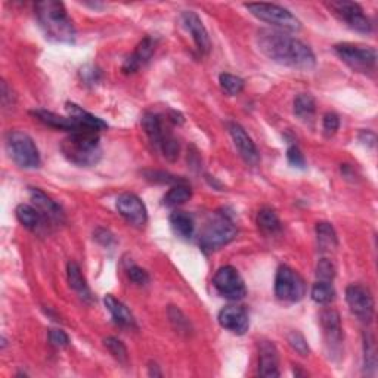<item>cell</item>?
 <instances>
[{
    "instance_id": "60d3db41",
    "label": "cell",
    "mask_w": 378,
    "mask_h": 378,
    "mask_svg": "<svg viewBox=\"0 0 378 378\" xmlns=\"http://www.w3.org/2000/svg\"><path fill=\"white\" fill-rule=\"evenodd\" d=\"M338 127H340V118H338L337 114L334 113H328L324 117V133L330 137L333 135H335V132L338 131Z\"/></svg>"
},
{
    "instance_id": "ba28073f",
    "label": "cell",
    "mask_w": 378,
    "mask_h": 378,
    "mask_svg": "<svg viewBox=\"0 0 378 378\" xmlns=\"http://www.w3.org/2000/svg\"><path fill=\"white\" fill-rule=\"evenodd\" d=\"M334 51L340 56L342 61L355 69V71L368 73L375 68L377 52L373 47L357 46L352 43H340L335 45Z\"/></svg>"
},
{
    "instance_id": "603a6c76",
    "label": "cell",
    "mask_w": 378,
    "mask_h": 378,
    "mask_svg": "<svg viewBox=\"0 0 378 378\" xmlns=\"http://www.w3.org/2000/svg\"><path fill=\"white\" fill-rule=\"evenodd\" d=\"M67 278H68V284L69 287L73 288V290L77 293V296L82 298L85 302H92V291L91 288H89L85 276L82 274L80 266H78L76 262H68L67 265Z\"/></svg>"
},
{
    "instance_id": "e0dca14e",
    "label": "cell",
    "mask_w": 378,
    "mask_h": 378,
    "mask_svg": "<svg viewBox=\"0 0 378 378\" xmlns=\"http://www.w3.org/2000/svg\"><path fill=\"white\" fill-rule=\"evenodd\" d=\"M30 198L37 208L38 212L42 213L43 219H47L51 222H61L64 213L52 198H49L43 191L38 188H30Z\"/></svg>"
},
{
    "instance_id": "8d00e7d4",
    "label": "cell",
    "mask_w": 378,
    "mask_h": 378,
    "mask_svg": "<svg viewBox=\"0 0 378 378\" xmlns=\"http://www.w3.org/2000/svg\"><path fill=\"white\" fill-rule=\"evenodd\" d=\"M287 340H288V344H290L298 355H302V356L309 355V352H311L309 344H307L306 338L302 333L291 331L287 335Z\"/></svg>"
},
{
    "instance_id": "277c9868",
    "label": "cell",
    "mask_w": 378,
    "mask_h": 378,
    "mask_svg": "<svg viewBox=\"0 0 378 378\" xmlns=\"http://www.w3.org/2000/svg\"><path fill=\"white\" fill-rule=\"evenodd\" d=\"M236 236V226L232 219L225 213H216L207 222L200 236V247L205 253H212L230 244Z\"/></svg>"
},
{
    "instance_id": "d590c367",
    "label": "cell",
    "mask_w": 378,
    "mask_h": 378,
    "mask_svg": "<svg viewBox=\"0 0 378 378\" xmlns=\"http://www.w3.org/2000/svg\"><path fill=\"white\" fill-rule=\"evenodd\" d=\"M168 318H170V322L179 333H189V330H191V324H189L186 316L176 306L168 307Z\"/></svg>"
},
{
    "instance_id": "9c48e42d",
    "label": "cell",
    "mask_w": 378,
    "mask_h": 378,
    "mask_svg": "<svg viewBox=\"0 0 378 378\" xmlns=\"http://www.w3.org/2000/svg\"><path fill=\"white\" fill-rule=\"evenodd\" d=\"M216 291L227 300H241L247 294L243 276L234 266H222L213 278Z\"/></svg>"
},
{
    "instance_id": "5b68a950",
    "label": "cell",
    "mask_w": 378,
    "mask_h": 378,
    "mask_svg": "<svg viewBox=\"0 0 378 378\" xmlns=\"http://www.w3.org/2000/svg\"><path fill=\"white\" fill-rule=\"evenodd\" d=\"M6 149L16 166L23 168H37L41 166V154L33 137L21 131H12L6 135Z\"/></svg>"
},
{
    "instance_id": "cb8c5ba5",
    "label": "cell",
    "mask_w": 378,
    "mask_h": 378,
    "mask_svg": "<svg viewBox=\"0 0 378 378\" xmlns=\"http://www.w3.org/2000/svg\"><path fill=\"white\" fill-rule=\"evenodd\" d=\"M141 124H142L145 135L148 136L149 141H151V144L155 145L157 148H160L166 135H167L163 131V124H162L160 117H158L157 114H153V113H146L142 117Z\"/></svg>"
},
{
    "instance_id": "30bf717a",
    "label": "cell",
    "mask_w": 378,
    "mask_h": 378,
    "mask_svg": "<svg viewBox=\"0 0 378 378\" xmlns=\"http://www.w3.org/2000/svg\"><path fill=\"white\" fill-rule=\"evenodd\" d=\"M346 302L357 320L370 324L374 318V298L365 287L352 284L346 288Z\"/></svg>"
},
{
    "instance_id": "6da1fadb",
    "label": "cell",
    "mask_w": 378,
    "mask_h": 378,
    "mask_svg": "<svg viewBox=\"0 0 378 378\" xmlns=\"http://www.w3.org/2000/svg\"><path fill=\"white\" fill-rule=\"evenodd\" d=\"M256 41L258 51L276 64L302 71H311L316 65L315 54L309 46L280 30H260Z\"/></svg>"
},
{
    "instance_id": "d6a6232c",
    "label": "cell",
    "mask_w": 378,
    "mask_h": 378,
    "mask_svg": "<svg viewBox=\"0 0 378 378\" xmlns=\"http://www.w3.org/2000/svg\"><path fill=\"white\" fill-rule=\"evenodd\" d=\"M364 368L365 371H370V373H374L377 368L375 342L371 334L364 335Z\"/></svg>"
},
{
    "instance_id": "4316f807",
    "label": "cell",
    "mask_w": 378,
    "mask_h": 378,
    "mask_svg": "<svg viewBox=\"0 0 378 378\" xmlns=\"http://www.w3.org/2000/svg\"><path fill=\"white\" fill-rule=\"evenodd\" d=\"M191 197H192L191 186H188L184 182L176 184L175 186L168 189L167 194L163 197V204L166 207H177L191 200Z\"/></svg>"
},
{
    "instance_id": "ab89813d",
    "label": "cell",
    "mask_w": 378,
    "mask_h": 378,
    "mask_svg": "<svg viewBox=\"0 0 378 378\" xmlns=\"http://www.w3.org/2000/svg\"><path fill=\"white\" fill-rule=\"evenodd\" d=\"M49 342H51L52 346L58 347V349H64V347L69 344V337L65 331L54 328V330L49 331Z\"/></svg>"
},
{
    "instance_id": "f35d334b",
    "label": "cell",
    "mask_w": 378,
    "mask_h": 378,
    "mask_svg": "<svg viewBox=\"0 0 378 378\" xmlns=\"http://www.w3.org/2000/svg\"><path fill=\"white\" fill-rule=\"evenodd\" d=\"M287 160L296 168H306V160L303 153L298 149V146L291 145L287 149Z\"/></svg>"
},
{
    "instance_id": "74e56055",
    "label": "cell",
    "mask_w": 378,
    "mask_h": 378,
    "mask_svg": "<svg viewBox=\"0 0 378 378\" xmlns=\"http://www.w3.org/2000/svg\"><path fill=\"white\" fill-rule=\"evenodd\" d=\"M160 149L168 162H175L179 157V144L172 135H166Z\"/></svg>"
},
{
    "instance_id": "ee69618b",
    "label": "cell",
    "mask_w": 378,
    "mask_h": 378,
    "mask_svg": "<svg viewBox=\"0 0 378 378\" xmlns=\"http://www.w3.org/2000/svg\"><path fill=\"white\" fill-rule=\"evenodd\" d=\"M93 238L99 244H102L104 247H111L115 243L114 235L109 231H107V230H102V227H99V230L95 231Z\"/></svg>"
},
{
    "instance_id": "d6986e66",
    "label": "cell",
    "mask_w": 378,
    "mask_h": 378,
    "mask_svg": "<svg viewBox=\"0 0 378 378\" xmlns=\"http://www.w3.org/2000/svg\"><path fill=\"white\" fill-rule=\"evenodd\" d=\"M32 114L34 117H37L38 122H42L43 124H46L49 127L59 129V131H67L69 133L85 131V129L69 115L63 117V115H58L52 111H46V109H34V111H32ZM89 132H91V131H89Z\"/></svg>"
},
{
    "instance_id": "ac0fdd59",
    "label": "cell",
    "mask_w": 378,
    "mask_h": 378,
    "mask_svg": "<svg viewBox=\"0 0 378 378\" xmlns=\"http://www.w3.org/2000/svg\"><path fill=\"white\" fill-rule=\"evenodd\" d=\"M280 357L272 342L260 343V359H258V374L266 378L280 377Z\"/></svg>"
},
{
    "instance_id": "f6af8a7d",
    "label": "cell",
    "mask_w": 378,
    "mask_h": 378,
    "mask_svg": "<svg viewBox=\"0 0 378 378\" xmlns=\"http://www.w3.org/2000/svg\"><path fill=\"white\" fill-rule=\"evenodd\" d=\"M149 375H154V377H162V373L158 371V366L155 364L151 362V365H149Z\"/></svg>"
},
{
    "instance_id": "f546056e",
    "label": "cell",
    "mask_w": 378,
    "mask_h": 378,
    "mask_svg": "<svg viewBox=\"0 0 378 378\" xmlns=\"http://www.w3.org/2000/svg\"><path fill=\"white\" fill-rule=\"evenodd\" d=\"M316 236H318V244H320L321 250H333L337 247V234L331 223L321 222L316 225Z\"/></svg>"
},
{
    "instance_id": "e575fe53",
    "label": "cell",
    "mask_w": 378,
    "mask_h": 378,
    "mask_svg": "<svg viewBox=\"0 0 378 378\" xmlns=\"http://www.w3.org/2000/svg\"><path fill=\"white\" fill-rule=\"evenodd\" d=\"M335 276V267L331 260L328 258H321L316 265V280L322 282H333Z\"/></svg>"
},
{
    "instance_id": "5bb4252c",
    "label": "cell",
    "mask_w": 378,
    "mask_h": 378,
    "mask_svg": "<svg viewBox=\"0 0 378 378\" xmlns=\"http://www.w3.org/2000/svg\"><path fill=\"white\" fill-rule=\"evenodd\" d=\"M219 324L227 331L243 335L250 328V316L241 306H226L219 312Z\"/></svg>"
},
{
    "instance_id": "7402d4cb",
    "label": "cell",
    "mask_w": 378,
    "mask_h": 378,
    "mask_svg": "<svg viewBox=\"0 0 378 378\" xmlns=\"http://www.w3.org/2000/svg\"><path fill=\"white\" fill-rule=\"evenodd\" d=\"M104 303H105V307L108 309V312L111 313L113 320L117 325L124 326V328H135L136 326L132 312L127 309V306L124 303L117 300L113 294H107L104 297Z\"/></svg>"
},
{
    "instance_id": "8992f818",
    "label": "cell",
    "mask_w": 378,
    "mask_h": 378,
    "mask_svg": "<svg viewBox=\"0 0 378 378\" xmlns=\"http://www.w3.org/2000/svg\"><path fill=\"white\" fill-rule=\"evenodd\" d=\"M248 12L263 23L271 24L282 32H298L302 28L300 19L296 18L288 9L274 3H245Z\"/></svg>"
},
{
    "instance_id": "83f0119b",
    "label": "cell",
    "mask_w": 378,
    "mask_h": 378,
    "mask_svg": "<svg viewBox=\"0 0 378 378\" xmlns=\"http://www.w3.org/2000/svg\"><path fill=\"white\" fill-rule=\"evenodd\" d=\"M257 225L265 234H269V235H274L281 231L280 217H278L275 210H272L269 207H265L257 213Z\"/></svg>"
},
{
    "instance_id": "836d02e7",
    "label": "cell",
    "mask_w": 378,
    "mask_h": 378,
    "mask_svg": "<svg viewBox=\"0 0 378 378\" xmlns=\"http://www.w3.org/2000/svg\"><path fill=\"white\" fill-rule=\"evenodd\" d=\"M104 346L107 347L108 352L113 355L114 359H117L120 364H127L129 353L122 340H118L115 337H107L104 340Z\"/></svg>"
},
{
    "instance_id": "8fae6325",
    "label": "cell",
    "mask_w": 378,
    "mask_h": 378,
    "mask_svg": "<svg viewBox=\"0 0 378 378\" xmlns=\"http://www.w3.org/2000/svg\"><path fill=\"white\" fill-rule=\"evenodd\" d=\"M330 9H333V12L344 21L347 25H349L352 30L357 33H364L368 34L371 33L373 24L364 14V9L355 3V2H331Z\"/></svg>"
},
{
    "instance_id": "52a82bcc",
    "label": "cell",
    "mask_w": 378,
    "mask_h": 378,
    "mask_svg": "<svg viewBox=\"0 0 378 378\" xmlns=\"http://www.w3.org/2000/svg\"><path fill=\"white\" fill-rule=\"evenodd\" d=\"M275 296L285 303H297L306 296L303 278L290 266H280L275 276Z\"/></svg>"
},
{
    "instance_id": "2e32d148",
    "label": "cell",
    "mask_w": 378,
    "mask_h": 378,
    "mask_svg": "<svg viewBox=\"0 0 378 378\" xmlns=\"http://www.w3.org/2000/svg\"><path fill=\"white\" fill-rule=\"evenodd\" d=\"M227 127H230V133L234 141V145L238 149L240 155L243 157V160L247 164L256 166L258 160H260V155H258V151L253 142V139L248 136V133L244 131V127L238 123H230Z\"/></svg>"
},
{
    "instance_id": "7bdbcfd3",
    "label": "cell",
    "mask_w": 378,
    "mask_h": 378,
    "mask_svg": "<svg viewBox=\"0 0 378 378\" xmlns=\"http://www.w3.org/2000/svg\"><path fill=\"white\" fill-rule=\"evenodd\" d=\"M80 76L86 85H95L99 82V78H101V71H99L96 67L86 65L82 68Z\"/></svg>"
},
{
    "instance_id": "7c38bea8",
    "label": "cell",
    "mask_w": 378,
    "mask_h": 378,
    "mask_svg": "<svg viewBox=\"0 0 378 378\" xmlns=\"http://www.w3.org/2000/svg\"><path fill=\"white\" fill-rule=\"evenodd\" d=\"M117 212L123 216L126 221L137 227H142L148 221L146 207L142 203L141 198L135 194L126 192L117 198Z\"/></svg>"
},
{
    "instance_id": "7a4b0ae2",
    "label": "cell",
    "mask_w": 378,
    "mask_h": 378,
    "mask_svg": "<svg viewBox=\"0 0 378 378\" xmlns=\"http://www.w3.org/2000/svg\"><path fill=\"white\" fill-rule=\"evenodd\" d=\"M34 11L46 37L59 43H74L76 27L73 19L68 16L64 3L45 0L36 3Z\"/></svg>"
},
{
    "instance_id": "44dd1931",
    "label": "cell",
    "mask_w": 378,
    "mask_h": 378,
    "mask_svg": "<svg viewBox=\"0 0 378 378\" xmlns=\"http://www.w3.org/2000/svg\"><path fill=\"white\" fill-rule=\"evenodd\" d=\"M65 109H67L68 115L74 118V120L85 129V131H91V132L96 133V132L105 131V129L108 127V124L104 120H101V118L91 114V113H87L86 109H83L82 107H78L73 102H67Z\"/></svg>"
},
{
    "instance_id": "1f68e13d",
    "label": "cell",
    "mask_w": 378,
    "mask_h": 378,
    "mask_svg": "<svg viewBox=\"0 0 378 378\" xmlns=\"http://www.w3.org/2000/svg\"><path fill=\"white\" fill-rule=\"evenodd\" d=\"M219 85H221L222 91L230 96L240 95L244 91V86H245L241 77L230 74V73H222L219 76Z\"/></svg>"
},
{
    "instance_id": "f1b7e54d",
    "label": "cell",
    "mask_w": 378,
    "mask_h": 378,
    "mask_svg": "<svg viewBox=\"0 0 378 378\" xmlns=\"http://www.w3.org/2000/svg\"><path fill=\"white\" fill-rule=\"evenodd\" d=\"M316 102L315 98L309 93H300L294 99V114L302 120H309L315 115Z\"/></svg>"
},
{
    "instance_id": "d4e9b609",
    "label": "cell",
    "mask_w": 378,
    "mask_h": 378,
    "mask_svg": "<svg viewBox=\"0 0 378 378\" xmlns=\"http://www.w3.org/2000/svg\"><path fill=\"white\" fill-rule=\"evenodd\" d=\"M170 226L173 232L182 238V240H189L194 235V231H195V223H194V219L189 216L188 213L185 212H173L170 214Z\"/></svg>"
},
{
    "instance_id": "b9f144b4",
    "label": "cell",
    "mask_w": 378,
    "mask_h": 378,
    "mask_svg": "<svg viewBox=\"0 0 378 378\" xmlns=\"http://www.w3.org/2000/svg\"><path fill=\"white\" fill-rule=\"evenodd\" d=\"M127 275L129 278H131V281L137 284V285H145L148 281H149V276H148V272L144 271L142 267H139L136 265L131 266L127 269Z\"/></svg>"
},
{
    "instance_id": "4fadbf2b",
    "label": "cell",
    "mask_w": 378,
    "mask_h": 378,
    "mask_svg": "<svg viewBox=\"0 0 378 378\" xmlns=\"http://www.w3.org/2000/svg\"><path fill=\"white\" fill-rule=\"evenodd\" d=\"M321 325L326 346L330 347V353L338 355L342 352L343 344V328L340 315L334 309H325L321 313Z\"/></svg>"
},
{
    "instance_id": "4dcf8cb0",
    "label": "cell",
    "mask_w": 378,
    "mask_h": 378,
    "mask_svg": "<svg viewBox=\"0 0 378 378\" xmlns=\"http://www.w3.org/2000/svg\"><path fill=\"white\" fill-rule=\"evenodd\" d=\"M335 290L331 282H322L316 281V284L312 287L311 297L312 300L318 304H328L334 300Z\"/></svg>"
},
{
    "instance_id": "9a60e30c",
    "label": "cell",
    "mask_w": 378,
    "mask_h": 378,
    "mask_svg": "<svg viewBox=\"0 0 378 378\" xmlns=\"http://www.w3.org/2000/svg\"><path fill=\"white\" fill-rule=\"evenodd\" d=\"M181 19H182L184 27L186 28V32L192 36L195 46L198 51H200V54L207 55L208 52H210L212 51L210 37H208V33H207L203 21L200 19V16H198L192 11H186L182 14Z\"/></svg>"
},
{
    "instance_id": "484cf974",
    "label": "cell",
    "mask_w": 378,
    "mask_h": 378,
    "mask_svg": "<svg viewBox=\"0 0 378 378\" xmlns=\"http://www.w3.org/2000/svg\"><path fill=\"white\" fill-rule=\"evenodd\" d=\"M15 214H16V219L19 221V223H21L30 231L38 230V226L42 225V221H43L42 213L38 212L36 207H32L28 204H19L16 207Z\"/></svg>"
},
{
    "instance_id": "ffe728a7",
    "label": "cell",
    "mask_w": 378,
    "mask_h": 378,
    "mask_svg": "<svg viewBox=\"0 0 378 378\" xmlns=\"http://www.w3.org/2000/svg\"><path fill=\"white\" fill-rule=\"evenodd\" d=\"M154 51H155V42L151 37H145L144 41L137 45L136 51L124 61L123 71L126 74L136 73L139 68L149 61V58L153 56Z\"/></svg>"
},
{
    "instance_id": "3957f363",
    "label": "cell",
    "mask_w": 378,
    "mask_h": 378,
    "mask_svg": "<svg viewBox=\"0 0 378 378\" xmlns=\"http://www.w3.org/2000/svg\"><path fill=\"white\" fill-rule=\"evenodd\" d=\"M61 151L68 162L78 167L95 166L102 157L98 135L89 131L69 133L61 144Z\"/></svg>"
}]
</instances>
